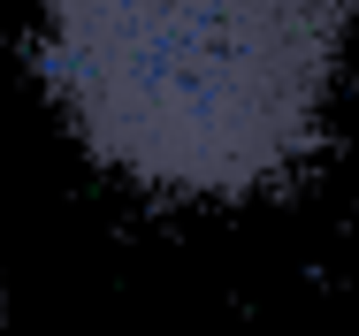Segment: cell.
Wrapping results in <instances>:
<instances>
[{
	"mask_svg": "<svg viewBox=\"0 0 359 336\" xmlns=\"http://www.w3.org/2000/svg\"><path fill=\"white\" fill-rule=\"evenodd\" d=\"M359 0H31L76 153L145 199L245 206L321 153Z\"/></svg>",
	"mask_w": 359,
	"mask_h": 336,
	"instance_id": "cell-1",
	"label": "cell"
}]
</instances>
